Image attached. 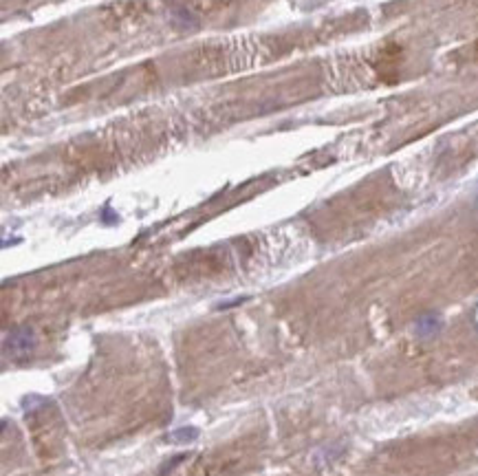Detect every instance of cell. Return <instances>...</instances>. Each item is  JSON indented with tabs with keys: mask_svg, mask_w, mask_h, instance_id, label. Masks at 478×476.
I'll use <instances>...</instances> for the list:
<instances>
[{
	"mask_svg": "<svg viewBox=\"0 0 478 476\" xmlns=\"http://www.w3.org/2000/svg\"><path fill=\"white\" fill-rule=\"evenodd\" d=\"M35 346V337L29 329H16L5 337V355L11 357H27Z\"/></svg>",
	"mask_w": 478,
	"mask_h": 476,
	"instance_id": "6da1fadb",
	"label": "cell"
},
{
	"mask_svg": "<svg viewBox=\"0 0 478 476\" xmlns=\"http://www.w3.org/2000/svg\"><path fill=\"white\" fill-rule=\"evenodd\" d=\"M198 437V428H179L168 435V441L172 443H192Z\"/></svg>",
	"mask_w": 478,
	"mask_h": 476,
	"instance_id": "7a4b0ae2",
	"label": "cell"
},
{
	"mask_svg": "<svg viewBox=\"0 0 478 476\" xmlns=\"http://www.w3.org/2000/svg\"><path fill=\"white\" fill-rule=\"evenodd\" d=\"M437 329H439L437 318H421L419 324H416V331H419V335H423V337L432 335Z\"/></svg>",
	"mask_w": 478,
	"mask_h": 476,
	"instance_id": "3957f363",
	"label": "cell"
},
{
	"mask_svg": "<svg viewBox=\"0 0 478 476\" xmlns=\"http://www.w3.org/2000/svg\"><path fill=\"white\" fill-rule=\"evenodd\" d=\"M183 459H187V454H179V456H174V459H170V461L166 463V465H163V467L159 469V476H166L168 472H172V469L177 467V465H179V463L183 461Z\"/></svg>",
	"mask_w": 478,
	"mask_h": 476,
	"instance_id": "277c9868",
	"label": "cell"
}]
</instances>
